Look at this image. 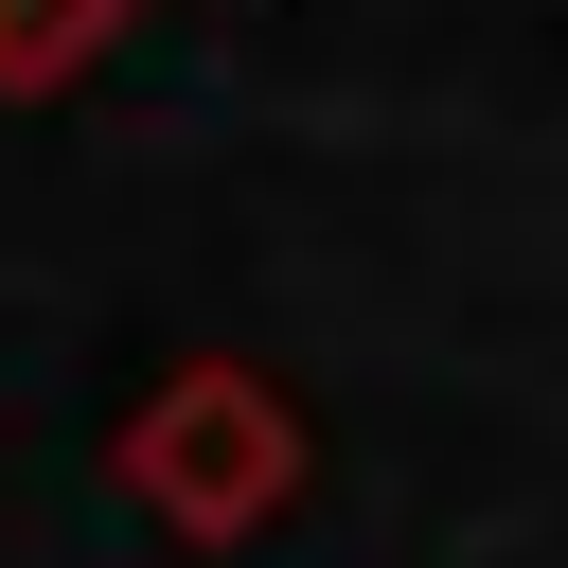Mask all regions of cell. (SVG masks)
<instances>
[{
    "mask_svg": "<svg viewBox=\"0 0 568 568\" xmlns=\"http://www.w3.org/2000/svg\"><path fill=\"white\" fill-rule=\"evenodd\" d=\"M106 18H124V0H0V89H71V71L106 53Z\"/></svg>",
    "mask_w": 568,
    "mask_h": 568,
    "instance_id": "7a4b0ae2",
    "label": "cell"
},
{
    "mask_svg": "<svg viewBox=\"0 0 568 568\" xmlns=\"http://www.w3.org/2000/svg\"><path fill=\"white\" fill-rule=\"evenodd\" d=\"M124 479H142V515H160V532H266V515L302 497V408H284L266 373L195 355V373H160V390H142Z\"/></svg>",
    "mask_w": 568,
    "mask_h": 568,
    "instance_id": "6da1fadb",
    "label": "cell"
}]
</instances>
